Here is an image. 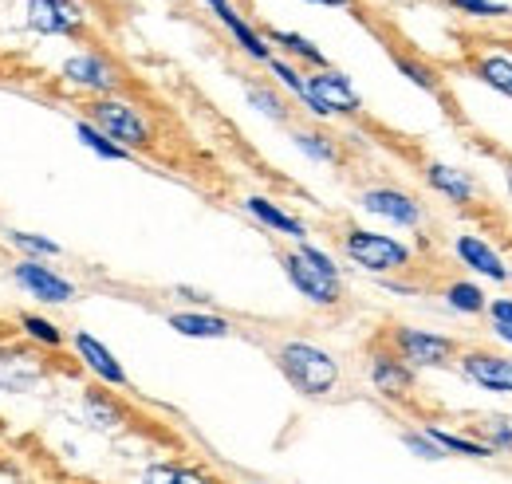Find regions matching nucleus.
Returning <instances> with one entry per match:
<instances>
[{"label":"nucleus","instance_id":"obj_31","mask_svg":"<svg viewBox=\"0 0 512 484\" xmlns=\"http://www.w3.org/2000/svg\"><path fill=\"white\" fill-rule=\"evenodd\" d=\"M249 99H253L256 111H264L268 119H276V122L288 119V107H284L280 95H272V91H264V87H249Z\"/></svg>","mask_w":512,"mask_h":484},{"label":"nucleus","instance_id":"obj_32","mask_svg":"<svg viewBox=\"0 0 512 484\" xmlns=\"http://www.w3.org/2000/svg\"><path fill=\"white\" fill-rule=\"evenodd\" d=\"M402 445H410L422 461H442V457H446V449H442L426 429H422V433H402Z\"/></svg>","mask_w":512,"mask_h":484},{"label":"nucleus","instance_id":"obj_19","mask_svg":"<svg viewBox=\"0 0 512 484\" xmlns=\"http://www.w3.org/2000/svg\"><path fill=\"white\" fill-rule=\"evenodd\" d=\"M473 441H481L493 457L497 453H512V418L509 414H493V418H481V422L473 425Z\"/></svg>","mask_w":512,"mask_h":484},{"label":"nucleus","instance_id":"obj_26","mask_svg":"<svg viewBox=\"0 0 512 484\" xmlns=\"http://www.w3.org/2000/svg\"><path fill=\"white\" fill-rule=\"evenodd\" d=\"M426 433H430V437H434V441H438V445H442L446 453H461V457H477V461L493 457V453H489V449H485L481 441H473V437H457V433H446V429H434V425H430Z\"/></svg>","mask_w":512,"mask_h":484},{"label":"nucleus","instance_id":"obj_12","mask_svg":"<svg viewBox=\"0 0 512 484\" xmlns=\"http://www.w3.org/2000/svg\"><path fill=\"white\" fill-rule=\"evenodd\" d=\"M371 382L383 398H406L414 390V370L402 363L394 351H375L371 355Z\"/></svg>","mask_w":512,"mask_h":484},{"label":"nucleus","instance_id":"obj_6","mask_svg":"<svg viewBox=\"0 0 512 484\" xmlns=\"http://www.w3.org/2000/svg\"><path fill=\"white\" fill-rule=\"evenodd\" d=\"M390 343H394V355L410 366H446L457 355V343L446 335H434V331H418V327H394L390 331Z\"/></svg>","mask_w":512,"mask_h":484},{"label":"nucleus","instance_id":"obj_28","mask_svg":"<svg viewBox=\"0 0 512 484\" xmlns=\"http://www.w3.org/2000/svg\"><path fill=\"white\" fill-rule=\"evenodd\" d=\"M268 67H272V75H276V79H280V83H284V87H288V91H292L300 103H308V111H312V91H308V79H304V75H300L292 63H284V60H268Z\"/></svg>","mask_w":512,"mask_h":484},{"label":"nucleus","instance_id":"obj_21","mask_svg":"<svg viewBox=\"0 0 512 484\" xmlns=\"http://www.w3.org/2000/svg\"><path fill=\"white\" fill-rule=\"evenodd\" d=\"M83 410H87V422L99 425V429H119L123 425V406L115 402V398H107V394H99V390H91L87 398H83Z\"/></svg>","mask_w":512,"mask_h":484},{"label":"nucleus","instance_id":"obj_10","mask_svg":"<svg viewBox=\"0 0 512 484\" xmlns=\"http://www.w3.org/2000/svg\"><path fill=\"white\" fill-rule=\"evenodd\" d=\"M461 374L489 394H512V359L497 355V351H465Z\"/></svg>","mask_w":512,"mask_h":484},{"label":"nucleus","instance_id":"obj_38","mask_svg":"<svg viewBox=\"0 0 512 484\" xmlns=\"http://www.w3.org/2000/svg\"><path fill=\"white\" fill-rule=\"evenodd\" d=\"M505 182H509V193H512V162H509V170H505Z\"/></svg>","mask_w":512,"mask_h":484},{"label":"nucleus","instance_id":"obj_4","mask_svg":"<svg viewBox=\"0 0 512 484\" xmlns=\"http://www.w3.org/2000/svg\"><path fill=\"white\" fill-rule=\"evenodd\" d=\"M343 252H347L351 264H359L371 276H390V272L410 268V248L406 244L383 237V233H367V229H347Z\"/></svg>","mask_w":512,"mask_h":484},{"label":"nucleus","instance_id":"obj_35","mask_svg":"<svg viewBox=\"0 0 512 484\" xmlns=\"http://www.w3.org/2000/svg\"><path fill=\"white\" fill-rule=\"evenodd\" d=\"M489 315H493V327H512V300L489 303Z\"/></svg>","mask_w":512,"mask_h":484},{"label":"nucleus","instance_id":"obj_24","mask_svg":"<svg viewBox=\"0 0 512 484\" xmlns=\"http://www.w3.org/2000/svg\"><path fill=\"white\" fill-rule=\"evenodd\" d=\"M446 300L453 311H465V315H477V311H489V300L477 284H465V280H453L446 288Z\"/></svg>","mask_w":512,"mask_h":484},{"label":"nucleus","instance_id":"obj_3","mask_svg":"<svg viewBox=\"0 0 512 484\" xmlns=\"http://www.w3.org/2000/svg\"><path fill=\"white\" fill-rule=\"evenodd\" d=\"M87 122H91L95 130H103V134H107L115 146H123V150H146V146L154 142L150 122L142 119V111L123 103V99H115V95L95 99V103L87 107Z\"/></svg>","mask_w":512,"mask_h":484},{"label":"nucleus","instance_id":"obj_7","mask_svg":"<svg viewBox=\"0 0 512 484\" xmlns=\"http://www.w3.org/2000/svg\"><path fill=\"white\" fill-rule=\"evenodd\" d=\"M359 205H363L367 213H375V217L390 221V225H402V229H414V225H422V205H418L410 193H402V189H390V185H379V189H363V193H359Z\"/></svg>","mask_w":512,"mask_h":484},{"label":"nucleus","instance_id":"obj_16","mask_svg":"<svg viewBox=\"0 0 512 484\" xmlns=\"http://www.w3.org/2000/svg\"><path fill=\"white\" fill-rule=\"evenodd\" d=\"M170 327L186 339H225L229 335V319L205 315V311H178V315H170Z\"/></svg>","mask_w":512,"mask_h":484},{"label":"nucleus","instance_id":"obj_18","mask_svg":"<svg viewBox=\"0 0 512 484\" xmlns=\"http://www.w3.org/2000/svg\"><path fill=\"white\" fill-rule=\"evenodd\" d=\"M426 182L434 185L438 193H446L449 201H457V205L473 201V193H477V185L469 182L461 170H453V166H442V162H434V166L426 170Z\"/></svg>","mask_w":512,"mask_h":484},{"label":"nucleus","instance_id":"obj_30","mask_svg":"<svg viewBox=\"0 0 512 484\" xmlns=\"http://www.w3.org/2000/svg\"><path fill=\"white\" fill-rule=\"evenodd\" d=\"M457 12H465V16H485V20H493V16H509L512 8L505 0H449Z\"/></svg>","mask_w":512,"mask_h":484},{"label":"nucleus","instance_id":"obj_33","mask_svg":"<svg viewBox=\"0 0 512 484\" xmlns=\"http://www.w3.org/2000/svg\"><path fill=\"white\" fill-rule=\"evenodd\" d=\"M8 241L16 244V248H24V252H36V256H60V244L48 241V237H32V233H8Z\"/></svg>","mask_w":512,"mask_h":484},{"label":"nucleus","instance_id":"obj_20","mask_svg":"<svg viewBox=\"0 0 512 484\" xmlns=\"http://www.w3.org/2000/svg\"><path fill=\"white\" fill-rule=\"evenodd\" d=\"M142 484H221L217 477L190 469V465H150L142 473Z\"/></svg>","mask_w":512,"mask_h":484},{"label":"nucleus","instance_id":"obj_13","mask_svg":"<svg viewBox=\"0 0 512 484\" xmlns=\"http://www.w3.org/2000/svg\"><path fill=\"white\" fill-rule=\"evenodd\" d=\"M75 355L83 359V366H87L91 374H99L103 382H111V386H127V370L119 366V359H115L99 339H91L87 331L75 335Z\"/></svg>","mask_w":512,"mask_h":484},{"label":"nucleus","instance_id":"obj_17","mask_svg":"<svg viewBox=\"0 0 512 484\" xmlns=\"http://www.w3.org/2000/svg\"><path fill=\"white\" fill-rule=\"evenodd\" d=\"M249 205V213H253L260 225H268L272 233H284V237H296V241H304V221H296L292 213H284L280 205H272L268 197H249L245 201Z\"/></svg>","mask_w":512,"mask_h":484},{"label":"nucleus","instance_id":"obj_11","mask_svg":"<svg viewBox=\"0 0 512 484\" xmlns=\"http://www.w3.org/2000/svg\"><path fill=\"white\" fill-rule=\"evenodd\" d=\"M12 280H16L28 296H36V300H44V303H67L75 296V288L67 284L64 276H56L52 268H44L40 260H20V264L12 268Z\"/></svg>","mask_w":512,"mask_h":484},{"label":"nucleus","instance_id":"obj_9","mask_svg":"<svg viewBox=\"0 0 512 484\" xmlns=\"http://www.w3.org/2000/svg\"><path fill=\"white\" fill-rule=\"evenodd\" d=\"M24 16L28 28L44 36H75L83 28V12L71 0H24Z\"/></svg>","mask_w":512,"mask_h":484},{"label":"nucleus","instance_id":"obj_22","mask_svg":"<svg viewBox=\"0 0 512 484\" xmlns=\"http://www.w3.org/2000/svg\"><path fill=\"white\" fill-rule=\"evenodd\" d=\"M75 134H79V142H83L87 150H95V154H99V158H107V162H127V158H130V150L115 146V142H111L103 130H95L87 119L75 122Z\"/></svg>","mask_w":512,"mask_h":484},{"label":"nucleus","instance_id":"obj_37","mask_svg":"<svg viewBox=\"0 0 512 484\" xmlns=\"http://www.w3.org/2000/svg\"><path fill=\"white\" fill-rule=\"evenodd\" d=\"M497 335H501L505 343H512V327H497Z\"/></svg>","mask_w":512,"mask_h":484},{"label":"nucleus","instance_id":"obj_2","mask_svg":"<svg viewBox=\"0 0 512 484\" xmlns=\"http://www.w3.org/2000/svg\"><path fill=\"white\" fill-rule=\"evenodd\" d=\"M276 363L284 370V378L308 398H323V394H331L339 386V363L316 343L292 339V343H284L276 351Z\"/></svg>","mask_w":512,"mask_h":484},{"label":"nucleus","instance_id":"obj_27","mask_svg":"<svg viewBox=\"0 0 512 484\" xmlns=\"http://www.w3.org/2000/svg\"><path fill=\"white\" fill-rule=\"evenodd\" d=\"M20 327H24L28 339H36V343H44V347H60V343H64L60 327H56L52 319H44V315H20Z\"/></svg>","mask_w":512,"mask_h":484},{"label":"nucleus","instance_id":"obj_1","mask_svg":"<svg viewBox=\"0 0 512 484\" xmlns=\"http://www.w3.org/2000/svg\"><path fill=\"white\" fill-rule=\"evenodd\" d=\"M284 276L296 284L300 296H308L320 307H335L343 300V284H339V268L335 260L316 248V244H300L296 252H284Z\"/></svg>","mask_w":512,"mask_h":484},{"label":"nucleus","instance_id":"obj_14","mask_svg":"<svg viewBox=\"0 0 512 484\" xmlns=\"http://www.w3.org/2000/svg\"><path fill=\"white\" fill-rule=\"evenodd\" d=\"M453 248H457V256H461L473 272H481V276H489V280H505V276H509V268H505L501 252H497V248H489L481 237H457Z\"/></svg>","mask_w":512,"mask_h":484},{"label":"nucleus","instance_id":"obj_15","mask_svg":"<svg viewBox=\"0 0 512 484\" xmlns=\"http://www.w3.org/2000/svg\"><path fill=\"white\" fill-rule=\"evenodd\" d=\"M205 4H209V8L217 12V20H221V24H225V28H229V32L237 36V44H241V48H245V52H249L253 60H264V63L272 60V52H268L264 36H256L253 28H249V24H245V20L237 16V8H233L229 0H205Z\"/></svg>","mask_w":512,"mask_h":484},{"label":"nucleus","instance_id":"obj_25","mask_svg":"<svg viewBox=\"0 0 512 484\" xmlns=\"http://www.w3.org/2000/svg\"><path fill=\"white\" fill-rule=\"evenodd\" d=\"M477 75L493 91H501V95L512 99V60H505V56H485V60H477Z\"/></svg>","mask_w":512,"mask_h":484},{"label":"nucleus","instance_id":"obj_36","mask_svg":"<svg viewBox=\"0 0 512 484\" xmlns=\"http://www.w3.org/2000/svg\"><path fill=\"white\" fill-rule=\"evenodd\" d=\"M312 4H327V8H343V4H351V0H312Z\"/></svg>","mask_w":512,"mask_h":484},{"label":"nucleus","instance_id":"obj_34","mask_svg":"<svg viewBox=\"0 0 512 484\" xmlns=\"http://www.w3.org/2000/svg\"><path fill=\"white\" fill-rule=\"evenodd\" d=\"M398 71L410 79V83H418V87H426V91H438V75L430 71V67H422V63H414V60H406V56H398Z\"/></svg>","mask_w":512,"mask_h":484},{"label":"nucleus","instance_id":"obj_8","mask_svg":"<svg viewBox=\"0 0 512 484\" xmlns=\"http://www.w3.org/2000/svg\"><path fill=\"white\" fill-rule=\"evenodd\" d=\"M64 79L75 83V87H83V91H95V95H111V91H119V83H123L119 67L111 60H103L99 52H79V56H71V60L64 63Z\"/></svg>","mask_w":512,"mask_h":484},{"label":"nucleus","instance_id":"obj_5","mask_svg":"<svg viewBox=\"0 0 512 484\" xmlns=\"http://www.w3.org/2000/svg\"><path fill=\"white\" fill-rule=\"evenodd\" d=\"M308 91H312V115H320V119H327V115H359L363 111L359 91L335 67H320L316 75H308Z\"/></svg>","mask_w":512,"mask_h":484},{"label":"nucleus","instance_id":"obj_29","mask_svg":"<svg viewBox=\"0 0 512 484\" xmlns=\"http://www.w3.org/2000/svg\"><path fill=\"white\" fill-rule=\"evenodd\" d=\"M296 146H300L308 158H316V162H339V150L331 146V138H327V134L300 130V134H296Z\"/></svg>","mask_w":512,"mask_h":484},{"label":"nucleus","instance_id":"obj_23","mask_svg":"<svg viewBox=\"0 0 512 484\" xmlns=\"http://www.w3.org/2000/svg\"><path fill=\"white\" fill-rule=\"evenodd\" d=\"M268 40H272V44H280L284 52H292L296 60H308L312 67H327L320 48H316L308 36H300V32H280V28H272V32H268Z\"/></svg>","mask_w":512,"mask_h":484}]
</instances>
